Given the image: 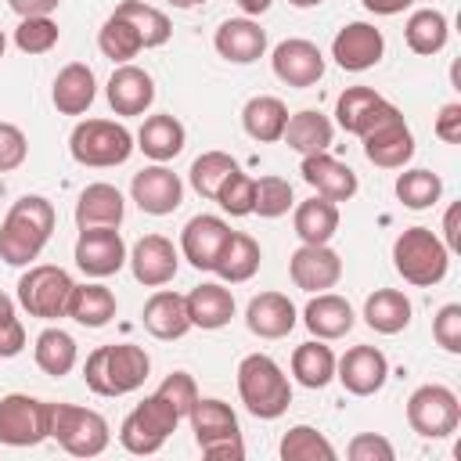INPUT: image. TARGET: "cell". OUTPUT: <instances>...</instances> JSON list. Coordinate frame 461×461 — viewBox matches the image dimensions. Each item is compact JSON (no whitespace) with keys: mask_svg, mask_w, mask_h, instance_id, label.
<instances>
[{"mask_svg":"<svg viewBox=\"0 0 461 461\" xmlns=\"http://www.w3.org/2000/svg\"><path fill=\"white\" fill-rule=\"evenodd\" d=\"M54 223H58V212H54L50 198L22 194L0 223V259L7 267H29L47 249Z\"/></svg>","mask_w":461,"mask_h":461,"instance_id":"1","label":"cell"},{"mask_svg":"<svg viewBox=\"0 0 461 461\" xmlns=\"http://www.w3.org/2000/svg\"><path fill=\"white\" fill-rule=\"evenodd\" d=\"M151 375V357L133 342H112L86 353L83 382L97 396H126L137 393Z\"/></svg>","mask_w":461,"mask_h":461,"instance_id":"2","label":"cell"},{"mask_svg":"<svg viewBox=\"0 0 461 461\" xmlns=\"http://www.w3.org/2000/svg\"><path fill=\"white\" fill-rule=\"evenodd\" d=\"M238 396L259 421H274L292 403V382L270 353H249L238 364Z\"/></svg>","mask_w":461,"mask_h":461,"instance_id":"3","label":"cell"},{"mask_svg":"<svg viewBox=\"0 0 461 461\" xmlns=\"http://www.w3.org/2000/svg\"><path fill=\"white\" fill-rule=\"evenodd\" d=\"M393 267L414 288H432L450 270V249L429 227H407L393 241Z\"/></svg>","mask_w":461,"mask_h":461,"instance_id":"4","label":"cell"},{"mask_svg":"<svg viewBox=\"0 0 461 461\" xmlns=\"http://www.w3.org/2000/svg\"><path fill=\"white\" fill-rule=\"evenodd\" d=\"M191 432L198 450L209 461H241L245 457V439L238 429V414L230 411V403L216 400V396H198L187 411Z\"/></svg>","mask_w":461,"mask_h":461,"instance_id":"5","label":"cell"},{"mask_svg":"<svg viewBox=\"0 0 461 461\" xmlns=\"http://www.w3.org/2000/svg\"><path fill=\"white\" fill-rule=\"evenodd\" d=\"M47 432L72 457H97V454L108 450V439H112V429H108L104 414H97L90 407H79V403H50Z\"/></svg>","mask_w":461,"mask_h":461,"instance_id":"6","label":"cell"},{"mask_svg":"<svg viewBox=\"0 0 461 461\" xmlns=\"http://www.w3.org/2000/svg\"><path fill=\"white\" fill-rule=\"evenodd\" d=\"M180 411L162 396V393H151L144 396L119 425V443L137 454V457H148V454H158L166 447V439L176 432L180 425Z\"/></svg>","mask_w":461,"mask_h":461,"instance_id":"7","label":"cell"},{"mask_svg":"<svg viewBox=\"0 0 461 461\" xmlns=\"http://www.w3.org/2000/svg\"><path fill=\"white\" fill-rule=\"evenodd\" d=\"M133 133L115 122V119H83L76 122L72 137H68V151L79 166H90V169H112V166H122L130 155H133Z\"/></svg>","mask_w":461,"mask_h":461,"instance_id":"8","label":"cell"},{"mask_svg":"<svg viewBox=\"0 0 461 461\" xmlns=\"http://www.w3.org/2000/svg\"><path fill=\"white\" fill-rule=\"evenodd\" d=\"M360 140H364L367 162H375L382 169H403L414 158V133L393 101H382V108L375 112V119L360 133Z\"/></svg>","mask_w":461,"mask_h":461,"instance_id":"9","label":"cell"},{"mask_svg":"<svg viewBox=\"0 0 461 461\" xmlns=\"http://www.w3.org/2000/svg\"><path fill=\"white\" fill-rule=\"evenodd\" d=\"M76 281L65 267H50V263H29V270L18 277V306L29 317L40 321H58L68 310V295H72Z\"/></svg>","mask_w":461,"mask_h":461,"instance_id":"10","label":"cell"},{"mask_svg":"<svg viewBox=\"0 0 461 461\" xmlns=\"http://www.w3.org/2000/svg\"><path fill=\"white\" fill-rule=\"evenodd\" d=\"M407 425L421 439H447L461 425V403L450 385L429 382L407 396Z\"/></svg>","mask_w":461,"mask_h":461,"instance_id":"11","label":"cell"},{"mask_svg":"<svg viewBox=\"0 0 461 461\" xmlns=\"http://www.w3.org/2000/svg\"><path fill=\"white\" fill-rule=\"evenodd\" d=\"M50 400H36L29 393L0 396V443L4 447H36L50 439L47 432Z\"/></svg>","mask_w":461,"mask_h":461,"instance_id":"12","label":"cell"},{"mask_svg":"<svg viewBox=\"0 0 461 461\" xmlns=\"http://www.w3.org/2000/svg\"><path fill=\"white\" fill-rule=\"evenodd\" d=\"M126 241L119 234V227H79V238H76V267L101 281V277H112L126 267Z\"/></svg>","mask_w":461,"mask_h":461,"instance_id":"13","label":"cell"},{"mask_svg":"<svg viewBox=\"0 0 461 461\" xmlns=\"http://www.w3.org/2000/svg\"><path fill=\"white\" fill-rule=\"evenodd\" d=\"M126 263L133 270V281L144 288H162L180 270V249L166 234H144L126 252Z\"/></svg>","mask_w":461,"mask_h":461,"instance_id":"14","label":"cell"},{"mask_svg":"<svg viewBox=\"0 0 461 461\" xmlns=\"http://www.w3.org/2000/svg\"><path fill=\"white\" fill-rule=\"evenodd\" d=\"M130 198L137 202L140 212L148 216H169L180 209L184 202V180L166 166V162H155V166H144L140 173H133L130 180Z\"/></svg>","mask_w":461,"mask_h":461,"instance_id":"15","label":"cell"},{"mask_svg":"<svg viewBox=\"0 0 461 461\" xmlns=\"http://www.w3.org/2000/svg\"><path fill=\"white\" fill-rule=\"evenodd\" d=\"M382 54H385V36L371 22H346L331 40V58L346 72H367L382 61Z\"/></svg>","mask_w":461,"mask_h":461,"instance_id":"16","label":"cell"},{"mask_svg":"<svg viewBox=\"0 0 461 461\" xmlns=\"http://www.w3.org/2000/svg\"><path fill=\"white\" fill-rule=\"evenodd\" d=\"M270 68H274V76H277L285 86L306 90V86L321 83V76H324V54H321L317 43H310V40H303V36H292V40H281V43L274 47Z\"/></svg>","mask_w":461,"mask_h":461,"instance_id":"17","label":"cell"},{"mask_svg":"<svg viewBox=\"0 0 461 461\" xmlns=\"http://www.w3.org/2000/svg\"><path fill=\"white\" fill-rule=\"evenodd\" d=\"M335 378L353 396H375L389 382V360L378 346H353L335 360Z\"/></svg>","mask_w":461,"mask_h":461,"instance_id":"18","label":"cell"},{"mask_svg":"<svg viewBox=\"0 0 461 461\" xmlns=\"http://www.w3.org/2000/svg\"><path fill=\"white\" fill-rule=\"evenodd\" d=\"M288 277L303 292H328L342 277V256L331 245H299L288 259Z\"/></svg>","mask_w":461,"mask_h":461,"instance_id":"19","label":"cell"},{"mask_svg":"<svg viewBox=\"0 0 461 461\" xmlns=\"http://www.w3.org/2000/svg\"><path fill=\"white\" fill-rule=\"evenodd\" d=\"M230 234V223L223 216H212V212H198L184 223L180 230V256L194 267V270H212L223 241Z\"/></svg>","mask_w":461,"mask_h":461,"instance_id":"20","label":"cell"},{"mask_svg":"<svg viewBox=\"0 0 461 461\" xmlns=\"http://www.w3.org/2000/svg\"><path fill=\"white\" fill-rule=\"evenodd\" d=\"M212 47L230 65H252L267 54V29H259L256 18H227L220 22Z\"/></svg>","mask_w":461,"mask_h":461,"instance_id":"21","label":"cell"},{"mask_svg":"<svg viewBox=\"0 0 461 461\" xmlns=\"http://www.w3.org/2000/svg\"><path fill=\"white\" fill-rule=\"evenodd\" d=\"M104 97L115 115H144L155 101V79L140 65H119L104 86Z\"/></svg>","mask_w":461,"mask_h":461,"instance_id":"22","label":"cell"},{"mask_svg":"<svg viewBox=\"0 0 461 461\" xmlns=\"http://www.w3.org/2000/svg\"><path fill=\"white\" fill-rule=\"evenodd\" d=\"M299 173H303V180H306L317 194H324V198H331V202H349V198L357 194V187H360L357 173H353L346 162H339L335 155H328V151L303 155Z\"/></svg>","mask_w":461,"mask_h":461,"instance_id":"23","label":"cell"},{"mask_svg":"<svg viewBox=\"0 0 461 461\" xmlns=\"http://www.w3.org/2000/svg\"><path fill=\"white\" fill-rule=\"evenodd\" d=\"M299 324V310L285 292H259L245 306V328L259 339H285Z\"/></svg>","mask_w":461,"mask_h":461,"instance_id":"24","label":"cell"},{"mask_svg":"<svg viewBox=\"0 0 461 461\" xmlns=\"http://www.w3.org/2000/svg\"><path fill=\"white\" fill-rule=\"evenodd\" d=\"M144 331L162 339V342H173V339H184L191 331V317H187V299L173 288H158L148 303H144Z\"/></svg>","mask_w":461,"mask_h":461,"instance_id":"25","label":"cell"},{"mask_svg":"<svg viewBox=\"0 0 461 461\" xmlns=\"http://www.w3.org/2000/svg\"><path fill=\"white\" fill-rule=\"evenodd\" d=\"M303 324L310 328L313 339L331 342V339H342V335L353 331L357 313H353L349 299H342V295H335V292H313V299H310L306 310H303Z\"/></svg>","mask_w":461,"mask_h":461,"instance_id":"26","label":"cell"},{"mask_svg":"<svg viewBox=\"0 0 461 461\" xmlns=\"http://www.w3.org/2000/svg\"><path fill=\"white\" fill-rule=\"evenodd\" d=\"M184 299H187L191 328L216 331V328L230 324V317H234V295H230V288L223 281H202Z\"/></svg>","mask_w":461,"mask_h":461,"instance_id":"27","label":"cell"},{"mask_svg":"<svg viewBox=\"0 0 461 461\" xmlns=\"http://www.w3.org/2000/svg\"><path fill=\"white\" fill-rule=\"evenodd\" d=\"M97 97V76L90 65L83 61H72L65 65L58 76H54V86H50V101L61 115H83Z\"/></svg>","mask_w":461,"mask_h":461,"instance_id":"28","label":"cell"},{"mask_svg":"<svg viewBox=\"0 0 461 461\" xmlns=\"http://www.w3.org/2000/svg\"><path fill=\"white\" fill-rule=\"evenodd\" d=\"M133 140H137V148L151 162H173L184 151V144H187V130H184V122L176 115L158 112V115H148L140 122V130H137Z\"/></svg>","mask_w":461,"mask_h":461,"instance_id":"29","label":"cell"},{"mask_svg":"<svg viewBox=\"0 0 461 461\" xmlns=\"http://www.w3.org/2000/svg\"><path fill=\"white\" fill-rule=\"evenodd\" d=\"M259 259H263V249L252 234L245 230H230L216 263H212V274L223 281V285H241V281H252L256 270H259Z\"/></svg>","mask_w":461,"mask_h":461,"instance_id":"30","label":"cell"},{"mask_svg":"<svg viewBox=\"0 0 461 461\" xmlns=\"http://www.w3.org/2000/svg\"><path fill=\"white\" fill-rule=\"evenodd\" d=\"M126 216V198L115 184H86L76 202V223L79 227H119Z\"/></svg>","mask_w":461,"mask_h":461,"instance_id":"31","label":"cell"},{"mask_svg":"<svg viewBox=\"0 0 461 461\" xmlns=\"http://www.w3.org/2000/svg\"><path fill=\"white\" fill-rule=\"evenodd\" d=\"M414 317L411 299L400 288H375L364 299V324L378 335H400Z\"/></svg>","mask_w":461,"mask_h":461,"instance_id":"32","label":"cell"},{"mask_svg":"<svg viewBox=\"0 0 461 461\" xmlns=\"http://www.w3.org/2000/svg\"><path fill=\"white\" fill-rule=\"evenodd\" d=\"M281 140H285L292 151H299V155L328 151L331 140H335V122H331L324 112H317V108H303V112L288 115Z\"/></svg>","mask_w":461,"mask_h":461,"instance_id":"33","label":"cell"},{"mask_svg":"<svg viewBox=\"0 0 461 461\" xmlns=\"http://www.w3.org/2000/svg\"><path fill=\"white\" fill-rule=\"evenodd\" d=\"M292 223H295V234L303 245H328L339 234V202L313 194L295 205Z\"/></svg>","mask_w":461,"mask_h":461,"instance_id":"34","label":"cell"},{"mask_svg":"<svg viewBox=\"0 0 461 461\" xmlns=\"http://www.w3.org/2000/svg\"><path fill=\"white\" fill-rule=\"evenodd\" d=\"M115 310H119L115 292L108 285H101V281H86V285H76L72 288L65 317H72L83 328H104L115 317Z\"/></svg>","mask_w":461,"mask_h":461,"instance_id":"35","label":"cell"},{"mask_svg":"<svg viewBox=\"0 0 461 461\" xmlns=\"http://www.w3.org/2000/svg\"><path fill=\"white\" fill-rule=\"evenodd\" d=\"M285 122H288V108H285V101L274 97V94H256V97H249L245 108H241V126H245V133H249L252 140H259V144L281 140Z\"/></svg>","mask_w":461,"mask_h":461,"instance_id":"36","label":"cell"},{"mask_svg":"<svg viewBox=\"0 0 461 461\" xmlns=\"http://www.w3.org/2000/svg\"><path fill=\"white\" fill-rule=\"evenodd\" d=\"M403 40H407V47H411L414 54L432 58V54H439V50L447 47V40H450V22H447V14L436 11V7H418V11H411V18H407V25H403Z\"/></svg>","mask_w":461,"mask_h":461,"instance_id":"37","label":"cell"},{"mask_svg":"<svg viewBox=\"0 0 461 461\" xmlns=\"http://www.w3.org/2000/svg\"><path fill=\"white\" fill-rule=\"evenodd\" d=\"M32 357H36V367H40L43 375L65 378V375L76 367V360H79V346H76V339H72L68 331H61V328H43V331L36 335Z\"/></svg>","mask_w":461,"mask_h":461,"instance_id":"38","label":"cell"},{"mask_svg":"<svg viewBox=\"0 0 461 461\" xmlns=\"http://www.w3.org/2000/svg\"><path fill=\"white\" fill-rule=\"evenodd\" d=\"M335 360L339 357L331 353V346H324V339H310V342L295 346V353H292V375L306 389H324L335 378Z\"/></svg>","mask_w":461,"mask_h":461,"instance_id":"39","label":"cell"},{"mask_svg":"<svg viewBox=\"0 0 461 461\" xmlns=\"http://www.w3.org/2000/svg\"><path fill=\"white\" fill-rule=\"evenodd\" d=\"M382 94L378 90H371V86H346L342 94H339V101H335V122L346 130V133H353V137H360L367 126H371V119H375V112L382 108Z\"/></svg>","mask_w":461,"mask_h":461,"instance_id":"40","label":"cell"},{"mask_svg":"<svg viewBox=\"0 0 461 461\" xmlns=\"http://www.w3.org/2000/svg\"><path fill=\"white\" fill-rule=\"evenodd\" d=\"M277 454H281V461H335L339 457L331 439L324 432H317L313 425H292L281 436Z\"/></svg>","mask_w":461,"mask_h":461,"instance_id":"41","label":"cell"},{"mask_svg":"<svg viewBox=\"0 0 461 461\" xmlns=\"http://www.w3.org/2000/svg\"><path fill=\"white\" fill-rule=\"evenodd\" d=\"M115 11H119V14H122V18H126V22L137 29V36H140L144 50L169 43L173 25H169V18H166L158 7H151V4H144V0H122Z\"/></svg>","mask_w":461,"mask_h":461,"instance_id":"42","label":"cell"},{"mask_svg":"<svg viewBox=\"0 0 461 461\" xmlns=\"http://www.w3.org/2000/svg\"><path fill=\"white\" fill-rule=\"evenodd\" d=\"M97 47H101V54L112 58L115 65H126L130 58H137V54L144 50L137 29H133L119 11H112V14L104 18V25H101V32H97Z\"/></svg>","mask_w":461,"mask_h":461,"instance_id":"43","label":"cell"},{"mask_svg":"<svg viewBox=\"0 0 461 461\" xmlns=\"http://www.w3.org/2000/svg\"><path fill=\"white\" fill-rule=\"evenodd\" d=\"M234 169H241L227 151H202L194 162H191V173H187V180H191V187L202 194V198H216V191H220V184L234 173Z\"/></svg>","mask_w":461,"mask_h":461,"instance_id":"44","label":"cell"},{"mask_svg":"<svg viewBox=\"0 0 461 461\" xmlns=\"http://www.w3.org/2000/svg\"><path fill=\"white\" fill-rule=\"evenodd\" d=\"M439 194H443V180L432 169H403L396 176V198L414 212L418 209H432L439 202Z\"/></svg>","mask_w":461,"mask_h":461,"instance_id":"45","label":"cell"},{"mask_svg":"<svg viewBox=\"0 0 461 461\" xmlns=\"http://www.w3.org/2000/svg\"><path fill=\"white\" fill-rule=\"evenodd\" d=\"M61 40V29L50 14H36V18H22L14 29V47L22 54H47L54 50Z\"/></svg>","mask_w":461,"mask_h":461,"instance_id":"46","label":"cell"},{"mask_svg":"<svg viewBox=\"0 0 461 461\" xmlns=\"http://www.w3.org/2000/svg\"><path fill=\"white\" fill-rule=\"evenodd\" d=\"M295 205V194H292V184L285 176H259L256 180V202H252V212L263 216V220H277L285 216L288 209Z\"/></svg>","mask_w":461,"mask_h":461,"instance_id":"47","label":"cell"},{"mask_svg":"<svg viewBox=\"0 0 461 461\" xmlns=\"http://www.w3.org/2000/svg\"><path fill=\"white\" fill-rule=\"evenodd\" d=\"M212 202H220V209L227 212V216H252V202H256V180L249 176V173H241V169H234L223 184H220V191H216V198Z\"/></svg>","mask_w":461,"mask_h":461,"instance_id":"48","label":"cell"},{"mask_svg":"<svg viewBox=\"0 0 461 461\" xmlns=\"http://www.w3.org/2000/svg\"><path fill=\"white\" fill-rule=\"evenodd\" d=\"M25 349V328L18 321L14 299L0 292V360H11Z\"/></svg>","mask_w":461,"mask_h":461,"instance_id":"49","label":"cell"},{"mask_svg":"<svg viewBox=\"0 0 461 461\" xmlns=\"http://www.w3.org/2000/svg\"><path fill=\"white\" fill-rule=\"evenodd\" d=\"M432 339L443 353H461V303H447L432 317Z\"/></svg>","mask_w":461,"mask_h":461,"instance_id":"50","label":"cell"},{"mask_svg":"<svg viewBox=\"0 0 461 461\" xmlns=\"http://www.w3.org/2000/svg\"><path fill=\"white\" fill-rule=\"evenodd\" d=\"M346 457L349 461H393L396 447L378 432H357L349 439V447H346Z\"/></svg>","mask_w":461,"mask_h":461,"instance_id":"51","label":"cell"},{"mask_svg":"<svg viewBox=\"0 0 461 461\" xmlns=\"http://www.w3.org/2000/svg\"><path fill=\"white\" fill-rule=\"evenodd\" d=\"M29 155V140L22 133V126L14 122H0V173H14Z\"/></svg>","mask_w":461,"mask_h":461,"instance_id":"52","label":"cell"},{"mask_svg":"<svg viewBox=\"0 0 461 461\" xmlns=\"http://www.w3.org/2000/svg\"><path fill=\"white\" fill-rule=\"evenodd\" d=\"M155 393H162L184 418H187V411H191V403L198 400V385H194V378L187 375V371H173V375H166L162 378V385L155 389Z\"/></svg>","mask_w":461,"mask_h":461,"instance_id":"53","label":"cell"},{"mask_svg":"<svg viewBox=\"0 0 461 461\" xmlns=\"http://www.w3.org/2000/svg\"><path fill=\"white\" fill-rule=\"evenodd\" d=\"M436 137L443 144H457L461 140V104L457 101H450V104L439 108V115H436Z\"/></svg>","mask_w":461,"mask_h":461,"instance_id":"54","label":"cell"},{"mask_svg":"<svg viewBox=\"0 0 461 461\" xmlns=\"http://www.w3.org/2000/svg\"><path fill=\"white\" fill-rule=\"evenodd\" d=\"M61 0H7V7L18 14V18H36V14H50L58 11Z\"/></svg>","mask_w":461,"mask_h":461,"instance_id":"55","label":"cell"},{"mask_svg":"<svg viewBox=\"0 0 461 461\" xmlns=\"http://www.w3.org/2000/svg\"><path fill=\"white\" fill-rule=\"evenodd\" d=\"M457 216H461V205H450V209H447V216H443V245H447L450 252H457V249H461V230H457Z\"/></svg>","mask_w":461,"mask_h":461,"instance_id":"56","label":"cell"},{"mask_svg":"<svg viewBox=\"0 0 461 461\" xmlns=\"http://www.w3.org/2000/svg\"><path fill=\"white\" fill-rule=\"evenodd\" d=\"M411 4H414V0H364V7H367L371 14H382V18H389V14H403Z\"/></svg>","mask_w":461,"mask_h":461,"instance_id":"57","label":"cell"},{"mask_svg":"<svg viewBox=\"0 0 461 461\" xmlns=\"http://www.w3.org/2000/svg\"><path fill=\"white\" fill-rule=\"evenodd\" d=\"M270 4H274V0H238V7L245 11V18H259V14H267Z\"/></svg>","mask_w":461,"mask_h":461,"instance_id":"58","label":"cell"},{"mask_svg":"<svg viewBox=\"0 0 461 461\" xmlns=\"http://www.w3.org/2000/svg\"><path fill=\"white\" fill-rule=\"evenodd\" d=\"M169 7H176V11H191V7H198V4H205V0H166Z\"/></svg>","mask_w":461,"mask_h":461,"instance_id":"59","label":"cell"},{"mask_svg":"<svg viewBox=\"0 0 461 461\" xmlns=\"http://www.w3.org/2000/svg\"><path fill=\"white\" fill-rule=\"evenodd\" d=\"M292 7H317V4H324V0H288Z\"/></svg>","mask_w":461,"mask_h":461,"instance_id":"60","label":"cell"},{"mask_svg":"<svg viewBox=\"0 0 461 461\" xmlns=\"http://www.w3.org/2000/svg\"><path fill=\"white\" fill-rule=\"evenodd\" d=\"M4 50H7V36H4V29H0V58H4Z\"/></svg>","mask_w":461,"mask_h":461,"instance_id":"61","label":"cell"}]
</instances>
